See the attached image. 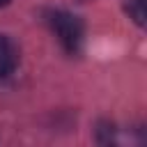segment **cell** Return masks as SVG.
I'll list each match as a JSON object with an SVG mask.
<instances>
[{
  "mask_svg": "<svg viewBox=\"0 0 147 147\" xmlns=\"http://www.w3.org/2000/svg\"><path fill=\"white\" fill-rule=\"evenodd\" d=\"M44 21L48 23V28L53 30V34L57 37L60 46L69 53V55H76L83 46V37H85V28H83V21L71 14V11H64V9H48L44 14Z\"/></svg>",
  "mask_w": 147,
  "mask_h": 147,
  "instance_id": "cell-1",
  "label": "cell"
},
{
  "mask_svg": "<svg viewBox=\"0 0 147 147\" xmlns=\"http://www.w3.org/2000/svg\"><path fill=\"white\" fill-rule=\"evenodd\" d=\"M16 64H18V51H16V46L5 34H0V78L11 76L14 69H16Z\"/></svg>",
  "mask_w": 147,
  "mask_h": 147,
  "instance_id": "cell-2",
  "label": "cell"
},
{
  "mask_svg": "<svg viewBox=\"0 0 147 147\" xmlns=\"http://www.w3.org/2000/svg\"><path fill=\"white\" fill-rule=\"evenodd\" d=\"M124 9L136 25H145V0H124Z\"/></svg>",
  "mask_w": 147,
  "mask_h": 147,
  "instance_id": "cell-3",
  "label": "cell"
},
{
  "mask_svg": "<svg viewBox=\"0 0 147 147\" xmlns=\"http://www.w3.org/2000/svg\"><path fill=\"white\" fill-rule=\"evenodd\" d=\"M5 5H9V0H0V7H5Z\"/></svg>",
  "mask_w": 147,
  "mask_h": 147,
  "instance_id": "cell-4",
  "label": "cell"
},
{
  "mask_svg": "<svg viewBox=\"0 0 147 147\" xmlns=\"http://www.w3.org/2000/svg\"><path fill=\"white\" fill-rule=\"evenodd\" d=\"M78 2H90V0H78Z\"/></svg>",
  "mask_w": 147,
  "mask_h": 147,
  "instance_id": "cell-5",
  "label": "cell"
}]
</instances>
